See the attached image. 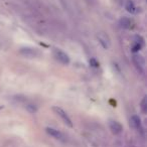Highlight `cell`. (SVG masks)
<instances>
[{"label":"cell","instance_id":"14","mask_svg":"<svg viewBox=\"0 0 147 147\" xmlns=\"http://www.w3.org/2000/svg\"><path fill=\"white\" fill-rule=\"evenodd\" d=\"M90 65H91V67H98L99 65H100V63H98V61H97L96 59L92 57V59H90Z\"/></svg>","mask_w":147,"mask_h":147},{"label":"cell","instance_id":"15","mask_svg":"<svg viewBox=\"0 0 147 147\" xmlns=\"http://www.w3.org/2000/svg\"><path fill=\"white\" fill-rule=\"evenodd\" d=\"M141 45H138V43H134V45H133V47H132V51H134V53H137V51H139L141 49Z\"/></svg>","mask_w":147,"mask_h":147},{"label":"cell","instance_id":"5","mask_svg":"<svg viewBox=\"0 0 147 147\" xmlns=\"http://www.w3.org/2000/svg\"><path fill=\"white\" fill-rule=\"evenodd\" d=\"M98 40H99V42L101 43V45H102L104 49H108L109 47H110L111 40H110V38H109V36L105 32H100V33H99V34H98Z\"/></svg>","mask_w":147,"mask_h":147},{"label":"cell","instance_id":"1","mask_svg":"<svg viewBox=\"0 0 147 147\" xmlns=\"http://www.w3.org/2000/svg\"><path fill=\"white\" fill-rule=\"evenodd\" d=\"M53 111L55 112V114L57 115V116H59V118L61 119V121H63V123H65L67 126L69 127H73V122H71V118L69 117V115L67 114V112H65V110H63L61 108H59V107H53Z\"/></svg>","mask_w":147,"mask_h":147},{"label":"cell","instance_id":"13","mask_svg":"<svg viewBox=\"0 0 147 147\" xmlns=\"http://www.w3.org/2000/svg\"><path fill=\"white\" fill-rule=\"evenodd\" d=\"M134 41H135V43H138V45H140L141 47L144 45V39H143L140 35H136V36L134 37Z\"/></svg>","mask_w":147,"mask_h":147},{"label":"cell","instance_id":"7","mask_svg":"<svg viewBox=\"0 0 147 147\" xmlns=\"http://www.w3.org/2000/svg\"><path fill=\"white\" fill-rule=\"evenodd\" d=\"M109 127H110V130L112 131V133H114V134H116V135L120 134L123 131V126L118 121H110Z\"/></svg>","mask_w":147,"mask_h":147},{"label":"cell","instance_id":"4","mask_svg":"<svg viewBox=\"0 0 147 147\" xmlns=\"http://www.w3.org/2000/svg\"><path fill=\"white\" fill-rule=\"evenodd\" d=\"M19 53L26 57H35L39 55L38 51L36 49H31V47H23L19 51Z\"/></svg>","mask_w":147,"mask_h":147},{"label":"cell","instance_id":"6","mask_svg":"<svg viewBox=\"0 0 147 147\" xmlns=\"http://www.w3.org/2000/svg\"><path fill=\"white\" fill-rule=\"evenodd\" d=\"M45 131H47V134L51 135V136L53 137V138L57 139V140H61V141L65 140V136H63V134L61 132V131L57 130V129L51 128V127H47V128L45 129Z\"/></svg>","mask_w":147,"mask_h":147},{"label":"cell","instance_id":"11","mask_svg":"<svg viewBox=\"0 0 147 147\" xmlns=\"http://www.w3.org/2000/svg\"><path fill=\"white\" fill-rule=\"evenodd\" d=\"M140 109L141 111H142L143 114H145V113L147 112V102H146V96L144 97V98L142 99V101H141L140 103Z\"/></svg>","mask_w":147,"mask_h":147},{"label":"cell","instance_id":"3","mask_svg":"<svg viewBox=\"0 0 147 147\" xmlns=\"http://www.w3.org/2000/svg\"><path fill=\"white\" fill-rule=\"evenodd\" d=\"M132 61H133V63H134L135 67H137V69H138L140 73H144V69H145L144 57L141 55H139V53H134L132 57Z\"/></svg>","mask_w":147,"mask_h":147},{"label":"cell","instance_id":"2","mask_svg":"<svg viewBox=\"0 0 147 147\" xmlns=\"http://www.w3.org/2000/svg\"><path fill=\"white\" fill-rule=\"evenodd\" d=\"M53 57H55L57 61H59L63 65H69V57L65 51H63L59 49H53Z\"/></svg>","mask_w":147,"mask_h":147},{"label":"cell","instance_id":"8","mask_svg":"<svg viewBox=\"0 0 147 147\" xmlns=\"http://www.w3.org/2000/svg\"><path fill=\"white\" fill-rule=\"evenodd\" d=\"M130 126L132 128L136 129V130H140L141 129V119L137 115H133L130 118Z\"/></svg>","mask_w":147,"mask_h":147},{"label":"cell","instance_id":"12","mask_svg":"<svg viewBox=\"0 0 147 147\" xmlns=\"http://www.w3.org/2000/svg\"><path fill=\"white\" fill-rule=\"evenodd\" d=\"M26 110L28 111L29 113H35L37 111V108H36V106L35 105H33V104H28V105H26Z\"/></svg>","mask_w":147,"mask_h":147},{"label":"cell","instance_id":"9","mask_svg":"<svg viewBox=\"0 0 147 147\" xmlns=\"http://www.w3.org/2000/svg\"><path fill=\"white\" fill-rule=\"evenodd\" d=\"M125 8H126V10L128 11L129 13H132V14H134V13H136V12H137V8H136V6H135L134 2H133V1H131V0H129V1H127L126 6H125Z\"/></svg>","mask_w":147,"mask_h":147},{"label":"cell","instance_id":"10","mask_svg":"<svg viewBox=\"0 0 147 147\" xmlns=\"http://www.w3.org/2000/svg\"><path fill=\"white\" fill-rule=\"evenodd\" d=\"M120 25L123 27V28H130L131 27V21L130 19L128 18V17H123V18H121L120 20Z\"/></svg>","mask_w":147,"mask_h":147}]
</instances>
